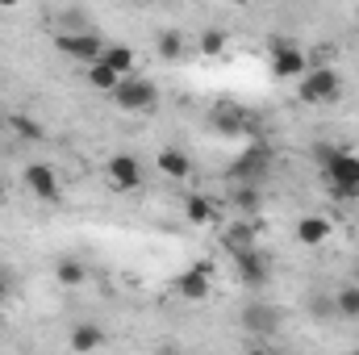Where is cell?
<instances>
[{
    "label": "cell",
    "instance_id": "6da1fadb",
    "mask_svg": "<svg viewBox=\"0 0 359 355\" xmlns=\"http://www.w3.org/2000/svg\"><path fill=\"white\" fill-rule=\"evenodd\" d=\"M322 176H326L330 192H334L339 201H355L359 196V155H351L347 147H339L334 159L322 168Z\"/></svg>",
    "mask_w": 359,
    "mask_h": 355
},
{
    "label": "cell",
    "instance_id": "7a4b0ae2",
    "mask_svg": "<svg viewBox=\"0 0 359 355\" xmlns=\"http://www.w3.org/2000/svg\"><path fill=\"white\" fill-rule=\"evenodd\" d=\"M113 105L121 113H151L159 105V84L147 80V76H126L117 84V92H113Z\"/></svg>",
    "mask_w": 359,
    "mask_h": 355
},
{
    "label": "cell",
    "instance_id": "3957f363",
    "mask_svg": "<svg viewBox=\"0 0 359 355\" xmlns=\"http://www.w3.org/2000/svg\"><path fill=\"white\" fill-rule=\"evenodd\" d=\"M209 121H213V130L226 134V138H234V134H247L251 142L259 138V121H255V113H247L238 100H217L213 113H209Z\"/></svg>",
    "mask_w": 359,
    "mask_h": 355
},
{
    "label": "cell",
    "instance_id": "277c9868",
    "mask_svg": "<svg viewBox=\"0 0 359 355\" xmlns=\"http://www.w3.org/2000/svg\"><path fill=\"white\" fill-rule=\"evenodd\" d=\"M339 96H343V76L334 67H309V76L297 88V100L305 105H334Z\"/></svg>",
    "mask_w": 359,
    "mask_h": 355
},
{
    "label": "cell",
    "instance_id": "5b68a950",
    "mask_svg": "<svg viewBox=\"0 0 359 355\" xmlns=\"http://www.w3.org/2000/svg\"><path fill=\"white\" fill-rule=\"evenodd\" d=\"M55 51H63V55L76 59L80 67H92V63H100L104 42H100V34H92V29H63V34H55Z\"/></svg>",
    "mask_w": 359,
    "mask_h": 355
},
{
    "label": "cell",
    "instance_id": "8992f818",
    "mask_svg": "<svg viewBox=\"0 0 359 355\" xmlns=\"http://www.w3.org/2000/svg\"><path fill=\"white\" fill-rule=\"evenodd\" d=\"M271 72L280 80H305L309 76V55L292 38H276L271 42Z\"/></svg>",
    "mask_w": 359,
    "mask_h": 355
},
{
    "label": "cell",
    "instance_id": "52a82bcc",
    "mask_svg": "<svg viewBox=\"0 0 359 355\" xmlns=\"http://www.w3.org/2000/svg\"><path fill=\"white\" fill-rule=\"evenodd\" d=\"M21 180H25V188H29L38 201H46V205H59V201H63V184H59V176H55L50 163H42V159L25 163Z\"/></svg>",
    "mask_w": 359,
    "mask_h": 355
},
{
    "label": "cell",
    "instance_id": "ba28073f",
    "mask_svg": "<svg viewBox=\"0 0 359 355\" xmlns=\"http://www.w3.org/2000/svg\"><path fill=\"white\" fill-rule=\"evenodd\" d=\"M268 163H271V151L264 138H255L238 159H234V168H230V180L234 184H255L259 176H268Z\"/></svg>",
    "mask_w": 359,
    "mask_h": 355
},
{
    "label": "cell",
    "instance_id": "9c48e42d",
    "mask_svg": "<svg viewBox=\"0 0 359 355\" xmlns=\"http://www.w3.org/2000/svg\"><path fill=\"white\" fill-rule=\"evenodd\" d=\"M243 330L255 335V339H268L280 330V309L268 305V301H247L243 305Z\"/></svg>",
    "mask_w": 359,
    "mask_h": 355
},
{
    "label": "cell",
    "instance_id": "30bf717a",
    "mask_svg": "<svg viewBox=\"0 0 359 355\" xmlns=\"http://www.w3.org/2000/svg\"><path fill=\"white\" fill-rule=\"evenodd\" d=\"M104 176H109V184H113L117 192H134V188L142 184V163H138L134 155H113V159L104 163Z\"/></svg>",
    "mask_w": 359,
    "mask_h": 355
},
{
    "label": "cell",
    "instance_id": "8fae6325",
    "mask_svg": "<svg viewBox=\"0 0 359 355\" xmlns=\"http://www.w3.org/2000/svg\"><path fill=\"white\" fill-rule=\"evenodd\" d=\"M234 267H238V280H243L251 293H259V288L271 280L268 255H264V251H243V255H234Z\"/></svg>",
    "mask_w": 359,
    "mask_h": 355
},
{
    "label": "cell",
    "instance_id": "7c38bea8",
    "mask_svg": "<svg viewBox=\"0 0 359 355\" xmlns=\"http://www.w3.org/2000/svg\"><path fill=\"white\" fill-rule=\"evenodd\" d=\"M292 234H297L301 247H322V243L334 234V226H330V217H322V213H305V217L292 226Z\"/></svg>",
    "mask_w": 359,
    "mask_h": 355
},
{
    "label": "cell",
    "instance_id": "4fadbf2b",
    "mask_svg": "<svg viewBox=\"0 0 359 355\" xmlns=\"http://www.w3.org/2000/svg\"><path fill=\"white\" fill-rule=\"evenodd\" d=\"M176 293H180V301H205V297L213 293V280L201 276L196 267H184L176 276Z\"/></svg>",
    "mask_w": 359,
    "mask_h": 355
},
{
    "label": "cell",
    "instance_id": "5bb4252c",
    "mask_svg": "<svg viewBox=\"0 0 359 355\" xmlns=\"http://www.w3.org/2000/svg\"><path fill=\"white\" fill-rule=\"evenodd\" d=\"M255 222H234V226H226V234H222V243H226V251L230 255H243V251H255Z\"/></svg>",
    "mask_w": 359,
    "mask_h": 355
},
{
    "label": "cell",
    "instance_id": "9a60e30c",
    "mask_svg": "<svg viewBox=\"0 0 359 355\" xmlns=\"http://www.w3.org/2000/svg\"><path fill=\"white\" fill-rule=\"evenodd\" d=\"M155 168H159L168 180H188L192 176V159H188L180 147H163V151L155 155Z\"/></svg>",
    "mask_w": 359,
    "mask_h": 355
},
{
    "label": "cell",
    "instance_id": "2e32d148",
    "mask_svg": "<svg viewBox=\"0 0 359 355\" xmlns=\"http://www.w3.org/2000/svg\"><path fill=\"white\" fill-rule=\"evenodd\" d=\"M184 217H188L192 226H213V222H217V205H213L205 192H188V196H184Z\"/></svg>",
    "mask_w": 359,
    "mask_h": 355
},
{
    "label": "cell",
    "instance_id": "e0dca14e",
    "mask_svg": "<svg viewBox=\"0 0 359 355\" xmlns=\"http://www.w3.org/2000/svg\"><path fill=\"white\" fill-rule=\"evenodd\" d=\"M67 343H72V351H76V355H88V351H96V347L104 343V330H100L96 322H76Z\"/></svg>",
    "mask_w": 359,
    "mask_h": 355
},
{
    "label": "cell",
    "instance_id": "ac0fdd59",
    "mask_svg": "<svg viewBox=\"0 0 359 355\" xmlns=\"http://www.w3.org/2000/svg\"><path fill=\"white\" fill-rule=\"evenodd\" d=\"M4 126H8L17 138H25V142H42V138H46V126H42L38 117H29V113H8Z\"/></svg>",
    "mask_w": 359,
    "mask_h": 355
},
{
    "label": "cell",
    "instance_id": "d6986e66",
    "mask_svg": "<svg viewBox=\"0 0 359 355\" xmlns=\"http://www.w3.org/2000/svg\"><path fill=\"white\" fill-rule=\"evenodd\" d=\"M55 280H59L63 288H80V284L88 280V264L76 260V255H63V260L55 264Z\"/></svg>",
    "mask_w": 359,
    "mask_h": 355
},
{
    "label": "cell",
    "instance_id": "ffe728a7",
    "mask_svg": "<svg viewBox=\"0 0 359 355\" xmlns=\"http://www.w3.org/2000/svg\"><path fill=\"white\" fill-rule=\"evenodd\" d=\"M100 63H104V67H113V72L126 80V76H134V63H138V55H134L130 46H104Z\"/></svg>",
    "mask_w": 359,
    "mask_h": 355
},
{
    "label": "cell",
    "instance_id": "44dd1931",
    "mask_svg": "<svg viewBox=\"0 0 359 355\" xmlns=\"http://www.w3.org/2000/svg\"><path fill=\"white\" fill-rule=\"evenodd\" d=\"M84 80H88V88L96 92H117V84H121V76L113 72V67H104V63H92V67H84Z\"/></svg>",
    "mask_w": 359,
    "mask_h": 355
},
{
    "label": "cell",
    "instance_id": "7402d4cb",
    "mask_svg": "<svg viewBox=\"0 0 359 355\" xmlns=\"http://www.w3.org/2000/svg\"><path fill=\"white\" fill-rule=\"evenodd\" d=\"M330 301H334V314H339V318H347V322L359 318V284H343Z\"/></svg>",
    "mask_w": 359,
    "mask_h": 355
},
{
    "label": "cell",
    "instance_id": "603a6c76",
    "mask_svg": "<svg viewBox=\"0 0 359 355\" xmlns=\"http://www.w3.org/2000/svg\"><path fill=\"white\" fill-rule=\"evenodd\" d=\"M155 51H159V59H168V63L184 59V34H180V29H159Z\"/></svg>",
    "mask_w": 359,
    "mask_h": 355
},
{
    "label": "cell",
    "instance_id": "cb8c5ba5",
    "mask_svg": "<svg viewBox=\"0 0 359 355\" xmlns=\"http://www.w3.org/2000/svg\"><path fill=\"white\" fill-rule=\"evenodd\" d=\"M234 205H238L243 213H259V188H255V184H238V188H234Z\"/></svg>",
    "mask_w": 359,
    "mask_h": 355
},
{
    "label": "cell",
    "instance_id": "d4e9b609",
    "mask_svg": "<svg viewBox=\"0 0 359 355\" xmlns=\"http://www.w3.org/2000/svg\"><path fill=\"white\" fill-rule=\"evenodd\" d=\"M226 42H230L226 29H205V34H201V55H222Z\"/></svg>",
    "mask_w": 359,
    "mask_h": 355
},
{
    "label": "cell",
    "instance_id": "484cf974",
    "mask_svg": "<svg viewBox=\"0 0 359 355\" xmlns=\"http://www.w3.org/2000/svg\"><path fill=\"white\" fill-rule=\"evenodd\" d=\"M8 297H13V272H8V267H0V305H4Z\"/></svg>",
    "mask_w": 359,
    "mask_h": 355
},
{
    "label": "cell",
    "instance_id": "4316f807",
    "mask_svg": "<svg viewBox=\"0 0 359 355\" xmlns=\"http://www.w3.org/2000/svg\"><path fill=\"white\" fill-rule=\"evenodd\" d=\"M192 267H196V272H201V276H209V280H213V276H217V267L209 264V260H196V264H192Z\"/></svg>",
    "mask_w": 359,
    "mask_h": 355
},
{
    "label": "cell",
    "instance_id": "83f0119b",
    "mask_svg": "<svg viewBox=\"0 0 359 355\" xmlns=\"http://www.w3.org/2000/svg\"><path fill=\"white\" fill-rule=\"evenodd\" d=\"M243 355H271V351H268V347H247Z\"/></svg>",
    "mask_w": 359,
    "mask_h": 355
},
{
    "label": "cell",
    "instance_id": "f1b7e54d",
    "mask_svg": "<svg viewBox=\"0 0 359 355\" xmlns=\"http://www.w3.org/2000/svg\"><path fill=\"white\" fill-rule=\"evenodd\" d=\"M0 196H4V176H0Z\"/></svg>",
    "mask_w": 359,
    "mask_h": 355
},
{
    "label": "cell",
    "instance_id": "f546056e",
    "mask_svg": "<svg viewBox=\"0 0 359 355\" xmlns=\"http://www.w3.org/2000/svg\"><path fill=\"white\" fill-rule=\"evenodd\" d=\"M159 355H172V351H159Z\"/></svg>",
    "mask_w": 359,
    "mask_h": 355
},
{
    "label": "cell",
    "instance_id": "4dcf8cb0",
    "mask_svg": "<svg viewBox=\"0 0 359 355\" xmlns=\"http://www.w3.org/2000/svg\"><path fill=\"white\" fill-rule=\"evenodd\" d=\"M351 355H359V347H355V351H351Z\"/></svg>",
    "mask_w": 359,
    "mask_h": 355
},
{
    "label": "cell",
    "instance_id": "1f68e13d",
    "mask_svg": "<svg viewBox=\"0 0 359 355\" xmlns=\"http://www.w3.org/2000/svg\"><path fill=\"white\" fill-rule=\"evenodd\" d=\"M0 126H4V117H0Z\"/></svg>",
    "mask_w": 359,
    "mask_h": 355
}]
</instances>
